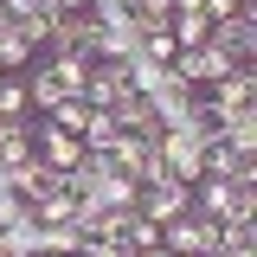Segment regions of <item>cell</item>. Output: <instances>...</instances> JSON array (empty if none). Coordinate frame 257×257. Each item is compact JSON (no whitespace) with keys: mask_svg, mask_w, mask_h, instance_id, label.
<instances>
[{"mask_svg":"<svg viewBox=\"0 0 257 257\" xmlns=\"http://www.w3.org/2000/svg\"><path fill=\"white\" fill-rule=\"evenodd\" d=\"M193 212H206L212 225L257 219V187H231V180H199V187H193Z\"/></svg>","mask_w":257,"mask_h":257,"instance_id":"6da1fadb","label":"cell"},{"mask_svg":"<svg viewBox=\"0 0 257 257\" xmlns=\"http://www.w3.org/2000/svg\"><path fill=\"white\" fill-rule=\"evenodd\" d=\"M206 45L225 52L231 64H251V58H257V0H238V7H231V20L206 26Z\"/></svg>","mask_w":257,"mask_h":257,"instance_id":"7a4b0ae2","label":"cell"},{"mask_svg":"<svg viewBox=\"0 0 257 257\" xmlns=\"http://www.w3.org/2000/svg\"><path fill=\"white\" fill-rule=\"evenodd\" d=\"M212 244H219V225L206 212H180L174 225H161V251L174 257H212Z\"/></svg>","mask_w":257,"mask_h":257,"instance_id":"3957f363","label":"cell"},{"mask_svg":"<svg viewBox=\"0 0 257 257\" xmlns=\"http://www.w3.org/2000/svg\"><path fill=\"white\" fill-rule=\"evenodd\" d=\"M135 212L155 225H174L180 212H193V187H180V180H161V187H142L135 193Z\"/></svg>","mask_w":257,"mask_h":257,"instance_id":"277c9868","label":"cell"},{"mask_svg":"<svg viewBox=\"0 0 257 257\" xmlns=\"http://www.w3.org/2000/svg\"><path fill=\"white\" fill-rule=\"evenodd\" d=\"M251 96H257V71L251 64H238V71H225L219 84H212V90H206V103H212V116H238V109H251Z\"/></svg>","mask_w":257,"mask_h":257,"instance_id":"5b68a950","label":"cell"},{"mask_svg":"<svg viewBox=\"0 0 257 257\" xmlns=\"http://www.w3.org/2000/svg\"><path fill=\"white\" fill-rule=\"evenodd\" d=\"M7 187H13V199H20V206H32V199H45L52 187H64V174H52L39 155H26L20 167H7Z\"/></svg>","mask_w":257,"mask_h":257,"instance_id":"8992f818","label":"cell"},{"mask_svg":"<svg viewBox=\"0 0 257 257\" xmlns=\"http://www.w3.org/2000/svg\"><path fill=\"white\" fill-rule=\"evenodd\" d=\"M109 116H116V128L135 135V142H161V109H155V96H135V90H128Z\"/></svg>","mask_w":257,"mask_h":257,"instance_id":"52a82bcc","label":"cell"},{"mask_svg":"<svg viewBox=\"0 0 257 257\" xmlns=\"http://www.w3.org/2000/svg\"><path fill=\"white\" fill-rule=\"evenodd\" d=\"M122 96H128V71H122V64H90L84 103H90V109H116Z\"/></svg>","mask_w":257,"mask_h":257,"instance_id":"ba28073f","label":"cell"},{"mask_svg":"<svg viewBox=\"0 0 257 257\" xmlns=\"http://www.w3.org/2000/svg\"><path fill=\"white\" fill-rule=\"evenodd\" d=\"M45 71H52V84H58L71 103H84V84H90V64L96 58H39Z\"/></svg>","mask_w":257,"mask_h":257,"instance_id":"9c48e42d","label":"cell"},{"mask_svg":"<svg viewBox=\"0 0 257 257\" xmlns=\"http://www.w3.org/2000/svg\"><path fill=\"white\" fill-rule=\"evenodd\" d=\"M212 257H257V219H231V225H219Z\"/></svg>","mask_w":257,"mask_h":257,"instance_id":"30bf717a","label":"cell"},{"mask_svg":"<svg viewBox=\"0 0 257 257\" xmlns=\"http://www.w3.org/2000/svg\"><path fill=\"white\" fill-rule=\"evenodd\" d=\"M26 212H32V219H39V225H71V212H77V193H64V187H52V193H45V199H32Z\"/></svg>","mask_w":257,"mask_h":257,"instance_id":"8fae6325","label":"cell"},{"mask_svg":"<svg viewBox=\"0 0 257 257\" xmlns=\"http://www.w3.org/2000/svg\"><path fill=\"white\" fill-rule=\"evenodd\" d=\"M32 155V116L26 122H0V167H20Z\"/></svg>","mask_w":257,"mask_h":257,"instance_id":"7c38bea8","label":"cell"},{"mask_svg":"<svg viewBox=\"0 0 257 257\" xmlns=\"http://www.w3.org/2000/svg\"><path fill=\"white\" fill-rule=\"evenodd\" d=\"M45 122H52V128H64V135H77V142H84V128H90V103H71V96H64V103L52 109V116H45Z\"/></svg>","mask_w":257,"mask_h":257,"instance_id":"4fadbf2b","label":"cell"},{"mask_svg":"<svg viewBox=\"0 0 257 257\" xmlns=\"http://www.w3.org/2000/svg\"><path fill=\"white\" fill-rule=\"evenodd\" d=\"M26 84L20 77H0V122H26Z\"/></svg>","mask_w":257,"mask_h":257,"instance_id":"5bb4252c","label":"cell"},{"mask_svg":"<svg viewBox=\"0 0 257 257\" xmlns=\"http://www.w3.org/2000/svg\"><path fill=\"white\" fill-rule=\"evenodd\" d=\"M122 128H116V116L109 109H90V128H84V148H109Z\"/></svg>","mask_w":257,"mask_h":257,"instance_id":"9a60e30c","label":"cell"},{"mask_svg":"<svg viewBox=\"0 0 257 257\" xmlns=\"http://www.w3.org/2000/svg\"><path fill=\"white\" fill-rule=\"evenodd\" d=\"M77 257H135V251H128L122 238H90V244H84Z\"/></svg>","mask_w":257,"mask_h":257,"instance_id":"2e32d148","label":"cell"},{"mask_svg":"<svg viewBox=\"0 0 257 257\" xmlns=\"http://www.w3.org/2000/svg\"><path fill=\"white\" fill-rule=\"evenodd\" d=\"M20 212H26V206L13 199V187H7V174H0V231H7V225L20 219Z\"/></svg>","mask_w":257,"mask_h":257,"instance_id":"e0dca14e","label":"cell"},{"mask_svg":"<svg viewBox=\"0 0 257 257\" xmlns=\"http://www.w3.org/2000/svg\"><path fill=\"white\" fill-rule=\"evenodd\" d=\"M84 7H90V0H58V13H84Z\"/></svg>","mask_w":257,"mask_h":257,"instance_id":"ac0fdd59","label":"cell"},{"mask_svg":"<svg viewBox=\"0 0 257 257\" xmlns=\"http://www.w3.org/2000/svg\"><path fill=\"white\" fill-rule=\"evenodd\" d=\"M174 13H199V0H174Z\"/></svg>","mask_w":257,"mask_h":257,"instance_id":"d6986e66","label":"cell"},{"mask_svg":"<svg viewBox=\"0 0 257 257\" xmlns=\"http://www.w3.org/2000/svg\"><path fill=\"white\" fill-rule=\"evenodd\" d=\"M135 257H174V251H161V244H155V251H135Z\"/></svg>","mask_w":257,"mask_h":257,"instance_id":"ffe728a7","label":"cell"},{"mask_svg":"<svg viewBox=\"0 0 257 257\" xmlns=\"http://www.w3.org/2000/svg\"><path fill=\"white\" fill-rule=\"evenodd\" d=\"M0 7H7V0H0Z\"/></svg>","mask_w":257,"mask_h":257,"instance_id":"44dd1931","label":"cell"}]
</instances>
